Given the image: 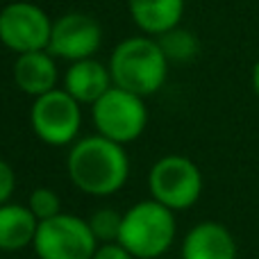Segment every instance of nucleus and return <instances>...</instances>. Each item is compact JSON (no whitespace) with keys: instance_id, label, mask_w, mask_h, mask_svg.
I'll list each match as a JSON object with an SVG mask.
<instances>
[{"instance_id":"1","label":"nucleus","mask_w":259,"mask_h":259,"mask_svg":"<svg viewBox=\"0 0 259 259\" xmlns=\"http://www.w3.org/2000/svg\"><path fill=\"white\" fill-rule=\"evenodd\" d=\"M66 170L71 182L89 196H112L125 187L130 159L121 143L100 137H87L68 152Z\"/></svg>"},{"instance_id":"2","label":"nucleus","mask_w":259,"mask_h":259,"mask_svg":"<svg viewBox=\"0 0 259 259\" xmlns=\"http://www.w3.org/2000/svg\"><path fill=\"white\" fill-rule=\"evenodd\" d=\"M109 73L114 87L146 98L157 94L166 82L168 57L159 41L148 36H130L114 48L109 57Z\"/></svg>"},{"instance_id":"3","label":"nucleus","mask_w":259,"mask_h":259,"mask_svg":"<svg viewBox=\"0 0 259 259\" xmlns=\"http://www.w3.org/2000/svg\"><path fill=\"white\" fill-rule=\"evenodd\" d=\"M175 241L173 211L157 200H143L123 214L118 241L137 259L161 257Z\"/></svg>"},{"instance_id":"4","label":"nucleus","mask_w":259,"mask_h":259,"mask_svg":"<svg viewBox=\"0 0 259 259\" xmlns=\"http://www.w3.org/2000/svg\"><path fill=\"white\" fill-rule=\"evenodd\" d=\"M32 246L39 259H94L98 239L91 232L89 221L75 214H57L39 221Z\"/></svg>"},{"instance_id":"5","label":"nucleus","mask_w":259,"mask_h":259,"mask_svg":"<svg viewBox=\"0 0 259 259\" xmlns=\"http://www.w3.org/2000/svg\"><path fill=\"white\" fill-rule=\"evenodd\" d=\"M152 200L161 202L170 211L189 209L202 193V173L189 157L168 155L155 161L148 175Z\"/></svg>"},{"instance_id":"6","label":"nucleus","mask_w":259,"mask_h":259,"mask_svg":"<svg viewBox=\"0 0 259 259\" xmlns=\"http://www.w3.org/2000/svg\"><path fill=\"white\" fill-rule=\"evenodd\" d=\"M146 123L148 112L143 98L125 89L112 87L98 103H94V125L98 134L121 146L141 137Z\"/></svg>"},{"instance_id":"7","label":"nucleus","mask_w":259,"mask_h":259,"mask_svg":"<svg viewBox=\"0 0 259 259\" xmlns=\"http://www.w3.org/2000/svg\"><path fill=\"white\" fill-rule=\"evenodd\" d=\"M34 134L48 146H68L80 132V103L68 91L53 89L34 98L30 112Z\"/></svg>"},{"instance_id":"8","label":"nucleus","mask_w":259,"mask_h":259,"mask_svg":"<svg viewBox=\"0 0 259 259\" xmlns=\"http://www.w3.org/2000/svg\"><path fill=\"white\" fill-rule=\"evenodd\" d=\"M53 21L34 3H9L0 9V41L12 53L25 55L34 50H48Z\"/></svg>"},{"instance_id":"9","label":"nucleus","mask_w":259,"mask_h":259,"mask_svg":"<svg viewBox=\"0 0 259 259\" xmlns=\"http://www.w3.org/2000/svg\"><path fill=\"white\" fill-rule=\"evenodd\" d=\"M100 41H103V30L98 21L87 14L71 12L53 21L48 53L73 64L94 57L100 48Z\"/></svg>"},{"instance_id":"10","label":"nucleus","mask_w":259,"mask_h":259,"mask_svg":"<svg viewBox=\"0 0 259 259\" xmlns=\"http://www.w3.org/2000/svg\"><path fill=\"white\" fill-rule=\"evenodd\" d=\"M237 252L232 232L216 221L198 223L182 241V259H237Z\"/></svg>"},{"instance_id":"11","label":"nucleus","mask_w":259,"mask_h":259,"mask_svg":"<svg viewBox=\"0 0 259 259\" xmlns=\"http://www.w3.org/2000/svg\"><path fill=\"white\" fill-rule=\"evenodd\" d=\"M112 73L98 59H80L73 62L64 77V91L73 96L80 105H94L112 89Z\"/></svg>"},{"instance_id":"12","label":"nucleus","mask_w":259,"mask_h":259,"mask_svg":"<svg viewBox=\"0 0 259 259\" xmlns=\"http://www.w3.org/2000/svg\"><path fill=\"white\" fill-rule=\"evenodd\" d=\"M14 82L23 94L34 98L48 94L57 84V66L48 50H34V53L18 55L14 62Z\"/></svg>"},{"instance_id":"13","label":"nucleus","mask_w":259,"mask_h":259,"mask_svg":"<svg viewBox=\"0 0 259 259\" xmlns=\"http://www.w3.org/2000/svg\"><path fill=\"white\" fill-rule=\"evenodd\" d=\"M127 7L139 30L161 36L182 21L184 0H127Z\"/></svg>"},{"instance_id":"14","label":"nucleus","mask_w":259,"mask_h":259,"mask_svg":"<svg viewBox=\"0 0 259 259\" xmlns=\"http://www.w3.org/2000/svg\"><path fill=\"white\" fill-rule=\"evenodd\" d=\"M39 228V219L32 214L27 205L0 207V250H23L32 246Z\"/></svg>"},{"instance_id":"15","label":"nucleus","mask_w":259,"mask_h":259,"mask_svg":"<svg viewBox=\"0 0 259 259\" xmlns=\"http://www.w3.org/2000/svg\"><path fill=\"white\" fill-rule=\"evenodd\" d=\"M121 223L123 214L114 209H98L89 219V228L94 232V237L103 243H116L118 234H121Z\"/></svg>"},{"instance_id":"16","label":"nucleus","mask_w":259,"mask_h":259,"mask_svg":"<svg viewBox=\"0 0 259 259\" xmlns=\"http://www.w3.org/2000/svg\"><path fill=\"white\" fill-rule=\"evenodd\" d=\"M159 46L164 48L166 57L173 59H189L193 53H196V36H191L184 30H170L166 34H161Z\"/></svg>"},{"instance_id":"17","label":"nucleus","mask_w":259,"mask_h":259,"mask_svg":"<svg viewBox=\"0 0 259 259\" xmlns=\"http://www.w3.org/2000/svg\"><path fill=\"white\" fill-rule=\"evenodd\" d=\"M59 205H62L59 196L48 187H36L34 191L30 193V200H27V207H30L32 214L39 221H48V219H53V216L62 214Z\"/></svg>"},{"instance_id":"18","label":"nucleus","mask_w":259,"mask_h":259,"mask_svg":"<svg viewBox=\"0 0 259 259\" xmlns=\"http://www.w3.org/2000/svg\"><path fill=\"white\" fill-rule=\"evenodd\" d=\"M14 187H16L14 168L5 159H0V207L9 202V198H12V193H14Z\"/></svg>"},{"instance_id":"19","label":"nucleus","mask_w":259,"mask_h":259,"mask_svg":"<svg viewBox=\"0 0 259 259\" xmlns=\"http://www.w3.org/2000/svg\"><path fill=\"white\" fill-rule=\"evenodd\" d=\"M94 259H137L132 257L121 243H103V246L96 250Z\"/></svg>"},{"instance_id":"20","label":"nucleus","mask_w":259,"mask_h":259,"mask_svg":"<svg viewBox=\"0 0 259 259\" xmlns=\"http://www.w3.org/2000/svg\"><path fill=\"white\" fill-rule=\"evenodd\" d=\"M252 89H255V94L259 98V59L255 62V66H252Z\"/></svg>"}]
</instances>
